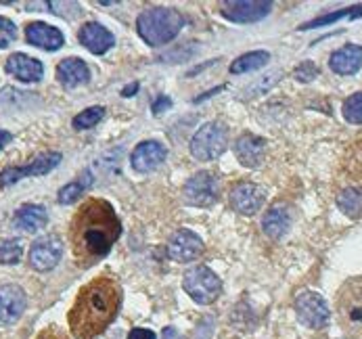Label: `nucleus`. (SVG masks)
<instances>
[{
	"mask_svg": "<svg viewBox=\"0 0 362 339\" xmlns=\"http://www.w3.org/2000/svg\"><path fill=\"white\" fill-rule=\"evenodd\" d=\"M122 235L119 218L109 201L86 199L69 222V245L80 266H93L111 251Z\"/></svg>",
	"mask_w": 362,
	"mask_h": 339,
	"instance_id": "nucleus-1",
	"label": "nucleus"
},
{
	"mask_svg": "<svg viewBox=\"0 0 362 339\" xmlns=\"http://www.w3.org/2000/svg\"><path fill=\"white\" fill-rule=\"evenodd\" d=\"M122 306V285L119 281L105 272L88 281L78 291L69 312L67 325L76 339H95L115 321Z\"/></svg>",
	"mask_w": 362,
	"mask_h": 339,
	"instance_id": "nucleus-2",
	"label": "nucleus"
},
{
	"mask_svg": "<svg viewBox=\"0 0 362 339\" xmlns=\"http://www.w3.org/2000/svg\"><path fill=\"white\" fill-rule=\"evenodd\" d=\"M182 25H185L182 15L176 8H163V6L147 8L136 19L139 36L151 47H163L172 42L180 34Z\"/></svg>",
	"mask_w": 362,
	"mask_h": 339,
	"instance_id": "nucleus-3",
	"label": "nucleus"
},
{
	"mask_svg": "<svg viewBox=\"0 0 362 339\" xmlns=\"http://www.w3.org/2000/svg\"><path fill=\"white\" fill-rule=\"evenodd\" d=\"M335 321L344 335L362 339V275L350 277L335 293Z\"/></svg>",
	"mask_w": 362,
	"mask_h": 339,
	"instance_id": "nucleus-4",
	"label": "nucleus"
},
{
	"mask_svg": "<svg viewBox=\"0 0 362 339\" xmlns=\"http://www.w3.org/2000/svg\"><path fill=\"white\" fill-rule=\"evenodd\" d=\"M228 146V128L222 122H209L202 126L191 139V155L199 161L220 157Z\"/></svg>",
	"mask_w": 362,
	"mask_h": 339,
	"instance_id": "nucleus-5",
	"label": "nucleus"
},
{
	"mask_svg": "<svg viewBox=\"0 0 362 339\" xmlns=\"http://www.w3.org/2000/svg\"><path fill=\"white\" fill-rule=\"evenodd\" d=\"M182 287L191 295L193 301L207 306L218 299V295L222 291V283H220L218 275L214 270H209L207 266H195L185 275Z\"/></svg>",
	"mask_w": 362,
	"mask_h": 339,
	"instance_id": "nucleus-6",
	"label": "nucleus"
},
{
	"mask_svg": "<svg viewBox=\"0 0 362 339\" xmlns=\"http://www.w3.org/2000/svg\"><path fill=\"white\" fill-rule=\"evenodd\" d=\"M293 308L298 321L308 329H325L331 321V310L322 299V295H318L316 291H300L293 301Z\"/></svg>",
	"mask_w": 362,
	"mask_h": 339,
	"instance_id": "nucleus-7",
	"label": "nucleus"
},
{
	"mask_svg": "<svg viewBox=\"0 0 362 339\" xmlns=\"http://www.w3.org/2000/svg\"><path fill=\"white\" fill-rule=\"evenodd\" d=\"M63 255V241L57 235H47L32 243L30 249V266L38 272L52 270Z\"/></svg>",
	"mask_w": 362,
	"mask_h": 339,
	"instance_id": "nucleus-8",
	"label": "nucleus"
},
{
	"mask_svg": "<svg viewBox=\"0 0 362 339\" xmlns=\"http://www.w3.org/2000/svg\"><path fill=\"white\" fill-rule=\"evenodd\" d=\"M220 15L228 21L235 23H254L264 19L272 4L270 2H262V0H235V2H220Z\"/></svg>",
	"mask_w": 362,
	"mask_h": 339,
	"instance_id": "nucleus-9",
	"label": "nucleus"
},
{
	"mask_svg": "<svg viewBox=\"0 0 362 339\" xmlns=\"http://www.w3.org/2000/svg\"><path fill=\"white\" fill-rule=\"evenodd\" d=\"M185 199L191 205L207 207L218 201V180L211 172H199L185 185Z\"/></svg>",
	"mask_w": 362,
	"mask_h": 339,
	"instance_id": "nucleus-10",
	"label": "nucleus"
},
{
	"mask_svg": "<svg viewBox=\"0 0 362 339\" xmlns=\"http://www.w3.org/2000/svg\"><path fill=\"white\" fill-rule=\"evenodd\" d=\"M61 161V153H42L38 155L30 166L25 168H6L0 174V187H8L13 183H19L25 176H42L49 174L51 170H54Z\"/></svg>",
	"mask_w": 362,
	"mask_h": 339,
	"instance_id": "nucleus-11",
	"label": "nucleus"
},
{
	"mask_svg": "<svg viewBox=\"0 0 362 339\" xmlns=\"http://www.w3.org/2000/svg\"><path fill=\"white\" fill-rule=\"evenodd\" d=\"M28 306V295L19 285H2L0 287V327L15 325Z\"/></svg>",
	"mask_w": 362,
	"mask_h": 339,
	"instance_id": "nucleus-12",
	"label": "nucleus"
},
{
	"mask_svg": "<svg viewBox=\"0 0 362 339\" xmlns=\"http://www.w3.org/2000/svg\"><path fill=\"white\" fill-rule=\"evenodd\" d=\"M266 201V191L254 183H239L230 191V205L243 216H254Z\"/></svg>",
	"mask_w": 362,
	"mask_h": 339,
	"instance_id": "nucleus-13",
	"label": "nucleus"
},
{
	"mask_svg": "<svg viewBox=\"0 0 362 339\" xmlns=\"http://www.w3.org/2000/svg\"><path fill=\"white\" fill-rule=\"evenodd\" d=\"M165 157H168V151L159 141H143L141 145L134 146L130 163L136 172L147 174V172L157 170L165 161Z\"/></svg>",
	"mask_w": 362,
	"mask_h": 339,
	"instance_id": "nucleus-14",
	"label": "nucleus"
},
{
	"mask_svg": "<svg viewBox=\"0 0 362 339\" xmlns=\"http://www.w3.org/2000/svg\"><path fill=\"white\" fill-rule=\"evenodd\" d=\"M4 69L8 76L17 78L19 82H40L45 76V67L38 59L23 54V52H15L4 61Z\"/></svg>",
	"mask_w": 362,
	"mask_h": 339,
	"instance_id": "nucleus-15",
	"label": "nucleus"
},
{
	"mask_svg": "<svg viewBox=\"0 0 362 339\" xmlns=\"http://www.w3.org/2000/svg\"><path fill=\"white\" fill-rule=\"evenodd\" d=\"M293 224V212L287 203L279 201L268 207V212L262 218V229L270 239H281L283 235L289 233Z\"/></svg>",
	"mask_w": 362,
	"mask_h": 339,
	"instance_id": "nucleus-16",
	"label": "nucleus"
},
{
	"mask_svg": "<svg viewBox=\"0 0 362 339\" xmlns=\"http://www.w3.org/2000/svg\"><path fill=\"white\" fill-rule=\"evenodd\" d=\"M168 253L176 262H193L204 253V241L191 231H178L170 239Z\"/></svg>",
	"mask_w": 362,
	"mask_h": 339,
	"instance_id": "nucleus-17",
	"label": "nucleus"
},
{
	"mask_svg": "<svg viewBox=\"0 0 362 339\" xmlns=\"http://www.w3.org/2000/svg\"><path fill=\"white\" fill-rule=\"evenodd\" d=\"M25 38L30 45L42 50H59L65 45L61 30H57L54 25H49V23H42V21L28 23L25 25Z\"/></svg>",
	"mask_w": 362,
	"mask_h": 339,
	"instance_id": "nucleus-18",
	"label": "nucleus"
},
{
	"mask_svg": "<svg viewBox=\"0 0 362 339\" xmlns=\"http://www.w3.org/2000/svg\"><path fill=\"white\" fill-rule=\"evenodd\" d=\"M57 80H59L61 86H65V88L71 91V88H78V86L88 84L90 69H88V65L82 59L69 57V59H63L57 65Z\"/></svg>",
	"mask_w": 362,
	"mask_h": 339,
	"instance_id": "nucleus-19",
	"label": "nucleus"
},
{
	"mask_svg": "<svg viewBox=\"0 0 362 339\" xmlns=\"http://www.w3.org/2000/svg\"><path fill=\"white\" fill-rule=\"evenodd\" d=\"M78 40L84 45V49H88L93 54H103L115 45V36L101 25V23H84L82 30L78 32Z\"/></svg>",
	"mask_w": 362,
	"mask_h": 339,
	"instance_id": "nucleus-20",
	"label": "nucleus"
},
{
	"mask_svg": "<svg viewBox=\"0 0 362 339\" xmlns=\"http://www.w3.org/2000/svg\"><path fill=\"white\" fill-rule=\"evenodd\" d=\"M329 67L339 76H354L362 67V47L348 45L344 49L335 50L329 59Z\"/></svg>",
	"mask_w": 362,
	"mask_h": 339,
	"instance_id": "nucleus-21",
	"label": "nucleus"
},
{
	"mask_svg": "<svg viewBox=\"0 0 362 339\" xmlns=\"http://www.w3.org/2000/svg\"><path fill=\"white\" fill-rule=\"evenodd\" d=\"M264 153H266V143L259 137L243 134L235 141V155L245 168H258L264 161Z\"/></svg>",
	"mask_w": 362,
	"mask_h": 339,
	"instance_id": "nucleus-22",
	"label": "nucleus"
},
{
	"mask_svg": "<svg viewBox=\"0 0 362 339\" xmlns=\"http://www.w3.org/2000/svg\"><path fill=\"white\" fill-rule=\"evenodd\" d=\"M15 226L25 231V233H36L40 229H45L49 224V214L42 205H36V203H28V205H21L17 212H15V218H13Z\"/></svg>",
	"mask_w": 362,
	"mask_h": 339,
	"instance_id": "nucleus-23",
	"label": "nucleus"
},
{
	"mask_svg": "<svg viewBox=\"0 0 362 339\" xmlns=\"http://www.w3.org/2000/svg\"><path fill=\"white\" fill-rule=\"evenodd\" d=\"M341 174L350 183V187L362 185V134L346 146V153L341 157Z\"/></svg>",
	"mask_w": 362,
	"mask_h": 339,
	"instance_id": "nucleus-24",
	"label": "nucleus"
},
{
	"mask_svg": "<svg viewBox=\"0 0 362 339\" xmlns=\"http://www.w3.org/2000/svg\"><path fill=\"white\" fill-rule=\"evenodd\" d=\"M337 207L348 218H361L362 216V191L358 187H346L337 195Z\"/></svg>",
	"mask_w": 362,
	"mask_h": 339,
	"instance_id": "nucleus-25",
	"label": "nucleus"
},
{
	"mask_svg": "<svg viewBox=\"0 0 362 339\" xmlns=\"http://www.w3.org/2000/svg\"><path fill=\"white\" fill-rule=\"evenodd\" d=\"M270 54L266 50H252V52H245L241 54L239 59H235L230 63V74H250V71H256L259 67H264L268 63Z\"/></svg>",
	"mask_w": 362,
	"mask_h": 339,
	"instance_id": "nucleus-26",
	"label": "nucleus"
},
{
	"mask_svg": "<svg viewBox=\"0 0 362 339\" xmlns=\"http://www.w3.org/2000/svg\"><path fill=\"white\" fill-rule=\"evenodd\" d=\"M88 185H90V174L84 172V180H82V176H80L78 180L65 185V187L59 191V195H57V201H59L61 205H69V203L78 201V199L82 197V193L88 189Z\"/></svg>",
	"mask_w": 362,
	"mask_h": 339,
	"instance_id": "nucleus-27",
	"label": "nucleus"
},
{
	"mask_svg": "<svg viewBox=\"0 0 362 339\" xmlns=\"http://www.w3.org/2000/svg\"><path fill=\"white\" fill-rule=\"evenodd\" d=\"M105 115V107H88L86 111H82V113H78L74 120H71V126L76 128V130H90V128H95L101 120H103Z\"/></svg>",
	"mask_w": 362,
	"mask_h": 339,
	"instance_id": "nucleus-28",
	"label": "nucleus"
},
{
	"mask_svg": "<svg viewBox=\"0 0 362 339\" xmlns=\"http://www.w3.org/2000/svg\"><path fill=\"white\" fill-rule=\"evenodd\" d=\"M23 253V243L19 239L0 241V264H17Z\"/></svg>",
	"mask_w": 362,
	"mask_h": 339,
	"instance_id": "nucleus-29",
	"label": "nucleus"
},
{
	"mask_svg": "<svg viewBox=\"0 0 362 339\" xmlns=\"http://www.w3.org/2000/svg\"><path fill=\"white\" fill-rule=\"evenodd\" d=\"M344 117L346 122L350 124H362V91L361 93H354L350 98L344 100Z\"/></svg>",
	"mask_w": 362,
	"mask_h": 339,
	"instance_id": "nucleus-30",
	"label": "nucleus"
},
{
	"mask_svg": "<svg viewBox=\"0 0 362 339\" xmlns=\"http://www.w3.org/2000/svg\"><path fill=\"white\" fill-rule=\"evenodd\" d=\"M17 40V28L11 19L0 17V49L11 47Z\"/></svg>",
	"mask_w": 362,
	"mask_h": 339,
	"instance_id": "nucleus-31",
	"label": "nucleus"
},
{
	"mask_svg": "<svg viewBox=\"0 0 362 339\" xmlns=\"http://www.w3.org/2000/svg\"><path fill=\"white\" fill-rule=\"evenodd\" d=\"M316 76H318V67H316L312 61L300 63V67H296V71H293V78H296L298 82H310Z\"/></svg>",
	"mask_w": 362,
	"mask_h": 339,
	"instance_id": "nucleus-32",
	"label": "nucleus"
},
{
	"mask_svg": "<svg viewBox=\"0 0 362 339\" xmlns=\"http://www.w3.org/2000/svg\"><path fill=\"white\" fill-rule=\"evenodd\" d=\"M34 339H69V335H67L63 329H59V327L51 325V327L42 329V331H40V333H38Z\"/></svg>",
	"mask_w": 362,
	"mask_h": 339,
	"instance_id": "nucleus-33",
	"label": "nucleus"
},
{
	"mask_svg": "<svg viewBox=\"0 0 362 339\" xmlns=\"http://www.w3.org/2000/svg\"><path fill=\"white\" fill-rule=\"evenodd\" d=\"M128 339H157V338H156V333H153L151 329H143V327H136V329H132V331H130Z\"/></svg>",
	"mask_w": 362,
	"mask_h": 339,
	"instance_id": "nucleus-34",
	"label": "nucleus"
},
{
	"mask_svg": "<svg viewBox=\"0 0 362 339\" xmlns=\"http://www.w3.org/2000/svg\"><path fill=\"white\" fill-rule=\"evenodd\" d=\"M11 141H13V134H11V132H6V130H0V149L8 145Z\"/></svg>",
	"mask_w": 362,
	"mask_h": 339,
	"instance_id": "nucleus-35",
	"label": "nucleus"
},
{
	"mask_svg": "<svg viewBox=\"0 0 362 339\" xmlns=\"http://www.w3.org/2000/svg\"><path fill=\"white\" fill-rule=\"evenodd\" d=\"M161 107H170V100H168L165 97H161L159 100H157L156 105H153V111H156V113H159V109H161Z\"/></svg>",
	"mask_w": 362,
	"mask_h": 339,
	"instance_id": "nucleus-36",
	"label": "nucleus"
},
{
	"mask_svg": "<svg viewBox=\"0 0 362 339\" xmlns=\"http://www.w3.org/2000/svg\"><path fill=\"white\" fill-rule=\"evenodd\" d=\"M139 88V84H134V86H128L126 91H124V97H130V93H134Z\"/></svg>",
	"mask_w": 362,
	"mask_h": 339,
	"instance_id": "nucleus-37",
	"label": "nucleus"
}]
</instances>
